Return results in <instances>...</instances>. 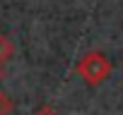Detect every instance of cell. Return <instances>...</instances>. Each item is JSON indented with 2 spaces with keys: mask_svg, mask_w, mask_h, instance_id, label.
<instances>
[{
  "mask_svg": "<svg viewBox=\"0 0 123 115\" xmlns=\"http://www.w3.org/2000/svg\"><path fill=\"white\" fill-rule=\"evenodd\" d=\"M75 72L82 77V82L87 86H99L113 74V63L101 50H92V53L82 55V60L77 63Z\"/></svg>",
  "mask_w": 123,
  "mask_h": 115,
  "instance_id": "6da1fadb",
  "label": "cell"
},
{
  "mask_svg": "<svg viewBox=\"0 0 123 115\" xmlns=\"http://www.w3.org/2000/svg\"><path fill=\"white\" fill-rule=\"evenodd\" d=\"M15 41L10 38V36H5V34H0V70H3L12 58H15Z\"/></svg>",
  "mask_w": 123,
  "mask_h": 115,
  "instance_id": "7a4b0ae2",
  "label": "cell"
},
{
  "mask_svg": "<svg viewBox=\"0 0 123 115\" xmlns=\"http://www.w3.org/2000/svg\"><path fill=\"white\" fill-rule=\"evenodd\" d=\"M12 108H15V103H12V98L0 89V115H10L12 113Z\"/></svg>",
  "mask_w": 123,
  "mask_h": 115,
  "instance_id": "3957f363",
  "label": "cell"
},
{
  "mask_svg": "<svg viewBox=\"0 0 123 115\" xmlns=\"http://www.w3.org/2000/svg\"><path fill=\"white\" fill-rule=\"evenodd\" d=\"M31 115H60V113H58L53 105H39V108H36Z\"/></svg>",
  "mask_w": 123,
  "mask_h": 115,
  "instance_id": "277c9868",
  "label": "cell"
}]
</instances>
